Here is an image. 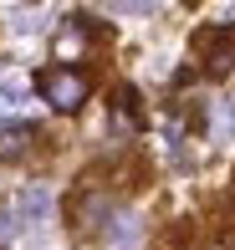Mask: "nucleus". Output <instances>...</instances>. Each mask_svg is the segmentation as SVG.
Masks as SVG:
<instances>
[{"label": "nucleus", "mask_w": 235, "mask_h": 250, "mask_svg": "<svg viewBox=\"0 0 235 250\" xmlns=\"http://www.w3.org/2000/svg\"><path fill=\"white\" fill-rule=\"evenodd\" d=\"M41 92H46V102L51 107H62V112H72V107H82V97H87V82L77 72H46L41 77Z\"/></svg>", "instance_id": "nucleus-1"}, {"label": "nucleus", "mask_w": 235, "mask_h": 250, "mask_svg": "<svg viewBox=\"0 0 235 250\" xmlns=\"http://www.w3.org/2000/svg\"><path fill=\"white\" fill-rule=\"evenodd\" d=\"M51 214V194L41 184H31L26 194H21V204H16V225H41Z\"/></svg>", "instance_id": "nucleus-2"}, {"label": "nucleus", "mask_w": 235, "mask_h": 250, "mask_svg": "<svg viewBox=\"0 0 235 250\" xmlns=\"http://www.w3.org/2000/svg\"><path fill=\"white\" fill-rule=\"evenodd\" d=\"M210 128H215L220 143L235 138V102H215V118H210Z\"/></svg>", "instance_id": "nucleus-3"}, {"label": "nucleus", "mask_w": 235, "mask_h": 250, "mask_svg": "<svg viewBox=\"0 0 235 250\" xmlns=\"http://www.w3.org/2000/svg\"><path fill=\"white\" fill-rule=\"evenodd\" d=\"M26 143H31V128H0V158L26 153Z\"/></svg>", "instance_id": "nucleus-4"}, {"label": "nucleus", "mask_w": 235, "mask_h": 250, "mask_svg": "<svg viewBox=\"0 0 235 250\" xmlns=\"http://www.w3.org/2000/svg\"><path fill=\"white\" fill-rule=\"evenodd\" d=\"M21 97H26V87L10 77V82H0V118H10V112L21 107Z\"/></svg>", "instance_id": "nucleus-5"}, {"label": "nucleus", "mask_w": 235, "mask_h": 250, "mask_svg": "<svg viewBox=\"0 0 235 250\" xmlns=\"http://www.w3.org/2000/svg\"><path fill=\"white\" fill-rule=\"evenodd\" d=\"M16 240V214H0V245Z\"/></svg>", "instance_id": "nucleus-6"}, {"label": "nucleus", "mask_w": 235, "mask_h": 250, "mask_svg": "<svg viewBox=\"0 0 235 250\" xmlns=\"http://www.w3.org/2000/svg\"><path fill=\"white\" fill-rule=\"evenodd\" d=\"M220 21H225V26H235V5H225V10H220Z\"/></svg>", "instance_id": "nucleus-7"}]
</instances>
